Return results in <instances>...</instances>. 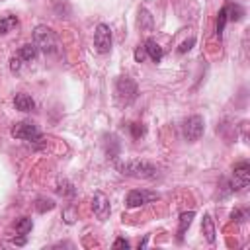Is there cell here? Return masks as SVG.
<instances>
[{
    "label": "cell",
    "mask_w": 250,
    "mask_h": 250,
    "mask_svg": "<svg viewBox=\"0 0 250 250\" xmlns=\"http://www.w3.org/2000/svg\"><path fill=\"white\" fill-rule=\"evenodd\" d=\"M117 170L125 176L139 178V180H154L158 176V168L148 160H125L117 162Z\"/></svg>",
    "instance_id": "obj_1"
},
{
    "label": "cell",
    "mask_w": 250,
    "mask_h": 250,
    "mask_svg": "<svg viewBox=\"0 0 250 250\" xmlns=\"http://www.w3.org/2000/svg\"><path fill=\"white\" fill-rule=\"evenodd\" d=\"M33 43H35L37 51H41L45 55H57L59 53V39L49 25H37L33 29Z\"/></svg>",
    "instance_id": "obj_2"
},
{
    "label": "cell",
    "mask_w": 250,
    "mask_h": 250,
    "mask_svg": "<svg viewBox=\"0 0 250 250\" xmlns=\"http://www.w3.org/2000/svg\"><path fill=\"white\" fill-rule=\"evenodd\" d=\"M137 94H139V88H137V82L131 76L123 74L115 80V98L121 105L133 104L137 100Z\"/></svg>",
    "instance_id": "obj_3"
},
{
    "label": "cell",
    "mask_w": 250,
    "mask_h": 250,
    "mask_svg": "<svg viewBox=\"0 0 250 250\" xmlns=\"http://www.w3.org/2000/svg\"><path fill=\"white\" fill-rule=\"evenodd\" d=\"M203 129H205L203 117H201V115H191V117H188V119L184 121V125H182V135H184V139H186L188 143H195V141L201 139Z\"/></svg>",
    "instance_id": "obj_4"
},
{
    "label": "cell",
    "mask_w": 250,
    "mask_h": 250,
    "mask_svg": "<svg viewBox=\"0 0 250 250\" xmlns=\"http://www.w3.org/2000/svg\"><path fill=\"white\" fill-rule=\"evenodd\" d=\"M248 184H250V164H248L246 160H242V162L234 164V168H232V178H230L229 188H230V191H240V189H244Z\"/></svg>",
    "instance_id": "obj_5"
},
{
    "label": "cell",
    "mask_w": 250,
    "mask_h": 250,
    "mask_svg": "<svg viewBox=\"0 0 250 250\" xmlns=\"http://www.w3.org/2000/svg\"><path fill=\"white\" fill-rule=\"evenodd\" d=\"M10 135L14 139H20V141H39L41 139V133H39L37 125L31 123V121H18L12 127Z\"/></svg>",
    "instance_id": "obj_6"
},
{
    "label": "cell",
    "mask_w": 250,
    "mask_h": 250,
    "mask_svg": "<svg viewBox=\"0 0 250 250\" xmlns=\"http://www.w3.org/2000/svg\"><path fill=\"white\" fill-rule=\"evenodd\" d=\"M94 47L100 55H105L111 51V29L105 23H98L94 31Z\"/></svg>",
    "instance_id": "obj_7"
},
{
    "label": "cell",
    "mask_w": 250,
    "mask_h": 250,
    "mask_svg": "<svg viewBox=\"0 0 250 250\" xmlns=\"http://www.w3.org/2000/svg\"><path fill=\"white\" fill-rule=\"evenodd\" d=\"M154 199H158L156 193H150L146 189H131L127 193V197H125V205L129 209H137V207H143V205H146V203H150Z\"/></svg>",
    "instance_id": "obj_8"
},
{
    "label": "cell",
    "mask_w": 250,
    "mask_h": 250,
    "mask_svg": "<svg viewBox=\"0 0 250 250\" xmlns=\"http://www.w3.org/2000/svg\"><path fill=\"white\" fill-rule=\"evenodd\" d=\"M92 209H94V215L100 219V221H105L111 213V205H109V199L105 193L102 191H96L94 197H92Z\"/></svg>",
    "instance_id": "obj_9"
},
{
    "label": "cell",
    "mask_w": 250,
    "mask_h": 250,
    "mask_svg": "<svg viewBox=\"0 0 250 250\" xmlns=\"http://www.w3.org/2000/svg\"><path fill=\"white\" fill-rule=\"evenodd\" d=\"M193 217H195V211H184V213L180 215V221H178V242L184 240V234H186V230L189 229Z\"/></svg>",
    "instance_id": "obj_10"
},
{
    "label": "cell",
    "mask_w": 250,
    "mask_h": 250,
    "mask_svg": "<svg viewBox=\"0 0 250 250\" xmlns=\"http://www.w3.org/2000/svg\"><path fill=\"white\" fill-rule=\"evenodd\" d=\"M145 51H146V55H148L154 62H160V61H162V57H164L162 47H160L154 39H146V41H145Z\"/></svg>",
    "instance_id": "obj_11"
},
{
    "label": "cell",
    "mask_w": 250,
    "mask_h": 250,
    "mask_svg": "<svg viewBox=\"0 0 250 250\" xmlns=\"http://www.w3.org/2000/svg\"><path fill=\"white\" fill-rule=\"evenodd\" d=\"M14 107H16L18 111H31V109L35 107V102H33V98L27 96V94H16V98H14Z\"/></svg>",
    "instance_id": "obj_12"
},
{
    "label": "cell",
    "mask_w": 250,
    "mask_h": 250,
    "mask_svg": "<svg viewBox=\"0 0 250 250\" xmlns=\"http://www.w3.org/2000/svg\"><path fill=\"white\" fill-rule=\"evenodd\" d=\"M201 230H203V234H205V240L209 242V244H213L215 242V225H213V219H211V215H203V221H201Z\"/></svg>",
    "instance_id": "obj_13"
},
{
    "label": "cell",
    "mask_w": 250,
    "mask_h": 250,
    "mask_svg": "<svg viewBox=\"0 0 250 250\" xmlns=\"http://www.w3.org/2000/svg\"><path fill=\"white\" fill-rule=\"evenodd\" d=\"M18 57H20L23 62L33 61V59L37 57V47H35V43H25V45H21L20 51H18Z\"/></svg>",
    "instance_id": "obj_14"
},
{
    "label": "cell",
    "mask_w": 250,
    "mask_h": 250,
    "mask_svg": "<svg viewBox=\"0 0 250 250\" xmlns=\"http://www.w3.org/2000/svg\"><path fill=\"white\" fill-rule=\"evenodd\" d=\"M18 18L16 16H2L0 18V33L4 35V33H10L14 27H18Z\"/></svg>",
    "instance_id": "obj_15"
},
{
    "label": "cell",
    "mask_w": 250,
    "mask_h": 250,
    "mask_svg": "<svg viewBox=\"0 0 250 250\" xmlns=\"http://www.w3.org/2000/svg\"><path fill=\"white\" fill-rule=\"evenodd\" d=\"M139 27L141 29H146V31L152 27V16L148 14L146 8H141L139 10Z\"/></svg>",
    "instance_id": "obj_16"
},
{
    "label": "cell",
    "mask_w": 250,
    "mask_h": 250,
    "mask_svg": "<svg viewBox=\"0 0 250 250\" xmlns=\"http://www.w3.org/2000/svg\"><path fill=\"white\" fill-rule=\"evenodd\" d=\"M31 227H33V221L29 219V217H21V219H18L16 221V232L18 234H27L29 230H31Z\"/></svg>",
    "instance_id": "obj_17"
},
{
    "label": "cell",
    "mask_w": 250,
    "mask_h": 250,
    "mask_svg": "<svg viewBox=\"0 0 250 250\" xmlns=\"http://www.w3.org/2000/svg\"><path fill=\"white\" fill-rule=\"evenodd\" d=\"M227 14H230V16H227V20H230V21H240L242 16H244V10H242V6H238V4H230V6H227Z\"/></svg>",
    "instance_id": "obj_18"
},
{
    "label": "cell",
    "mask_w": 250,
    "mask_h": 250,
    "mask_svg": "<svg viewBox=\"0 0 250 250\" xmlns=\"http://www.w3.org/2000/svg\"><path fill=\"white\" fill-rule=\"evenodd\" d=\"M57 191L61 193V195H64V197H74V193H76V189H74V186L70 184V182H66V180H62V182H59V188H57Z\"/></svg>",
    "instance_id": "obj_19"
},
{
    "label": "cell",
    "mask_w": 250,
    "mask_h": 250,
    "mask_svg": "<svg viewBox=\"0 0 250 250\" xmlns=\"http://www.w3.org/2000/svg\"><path fill=\"white\" fill-rule=\"evenodd\" d=\"M227 16H229V14H227V6H223V8L219 10V18H217V35H219V37L223 35L225 25H227V21H229Z\"/></svg>",
    "instance_id": "obj_20"
},
{
    "label": "cell",
    "mask_w": 250,
    "mask_h": 250,
    "mask_svg": "<svg viewBox=\"0 0 250 250\" xmlns=\"http://www.w3.org/2000/svg\"><path fill=\"white\" fill-rule=\"evenodd\" d=\"M35 209H37L39 213L51 211V209H55V201H53V199H47V197H39V199L35 201Z\"/></svg>",
    "instance_id": "obj_21"
},
{
    "label": "cell",
    "mask_w": 250,
    "mask_h": 250,
    "mask_svg": "<svg viewBox=\"0 0 250 250\" xmlns=\"http://www.w3.org/2000/svg\"><path fill=\"white\" fill-rule=\"evenodd\" d=\"M21 64H23V61H21L18 55H14V57L10 59V70H12V72H20Z\"/></svg>",
    "instance_id": "obj_22"
},
{
    "label": "cell",
    "mask_w": 250,
    "mask_h": 250,
    "mask_svg": "<svg viewBox=\"0 0 250 250\" xmlns=\"http://www.w3.org/2000/svg\"><path fill=\"white\" fill-rule=\"evenodd\" d=\"M146 59V51H145V45H139L137 49H135V61L137 62H143Z\"/></svg>",
    "instance_id": "obj_23"
},
{
    "label": "cell",
    "mask_w": 250,
    "mask_h": 250,
    "mask_svg": "<svg viewBox=\"0 0 250 250\" xmlns=\"http://www.w3.org/2000/svg\"><path fill=\"white\" fill-rule=\"evenodd\" d=\"M131 133H133L135 139H139L141 135H145V127L141 123H131Z\"/></svg>",
    "instance_id": "obj_24"
},
{
    "label": "cell",
    "mask_w": 250,
    "mask_h": 250,
    "mask_svg": "<svg viewBox=\"0 0 250 250\" xmlns=\"http://www.w3.org/2000/svg\"><path fill=\"white\" fill-rule=\"evenodd\" d=\"M193 43H195V39L191 37V39H188V41H184V43L180 45V49H178V51H180V53H186V51H189V49H191V45H193Z\"/></svg>",
    "instance_id": "obj_25"
},
{
    "label": "cell",
    "mask_w": 250,
    "mask_h": 250,
    "mask_svg": "<svg viewBox=\"0 0 250 250\" xmlns=\"http://www.w3.org/2000/svg\"><path fill=\"white\" fill-rule=\"evenodd\" d=\"M230 217H232V221H238V223H240V221H244V217H246V215H244L242 211H238V209H236V211H232V213H230Z\"/></svg>",
    "instance_id": "obj_26"
},
{
    "label": "cell",
    "mask_w": 250,
    "mask_h": 250,
    "mask_svg": "<svg viewBox=\"0 0 250 250\" xmlns=\"http://www.w3.org/2000/svg\"><path fill=\"white\" fill-rule=\"evenodd\" d=\"M113 248H129V242H127L125 238H117V240L113 242Z\"/></svg>",
    "instance_id": "obj_27"
},
{
    "label": "cell",
    "mask_w": 250,
    "mask_h": 250,
    "mask_svg": "<svg viewBox=\"0 0 250 250\" xmlns=\"http://www.w3.org/2000/svg\"><path fill=\"white\" fill-rule=\"evenodd\" d=\"M12 244H18V246L25 244V236H23V234H20V238H12Z\"/></svg>",
    "instance_id": "obj_28"
}]
</instances>
